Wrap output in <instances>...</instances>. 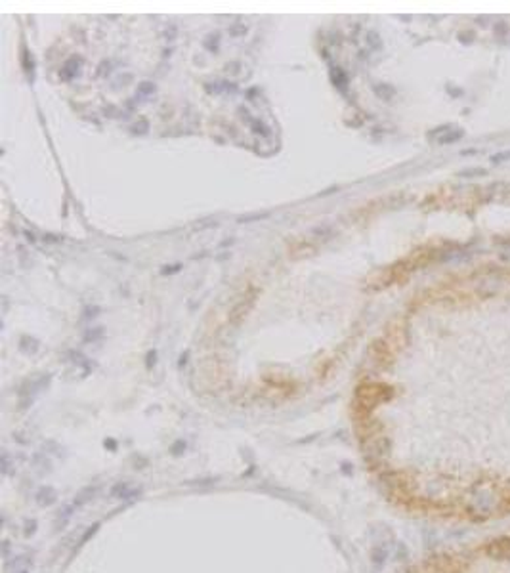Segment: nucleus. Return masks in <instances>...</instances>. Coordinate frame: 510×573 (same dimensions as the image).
I'll return each mask as SVG.
<instances>
[{"label": "nucleus", "instance_id": "obj_1", "mask_svg": "<svg viewBox=\"0 0 510 573\" xmlns=\"http://www.w3.org/2000/svg\"><path fill=\"white\" fill-rule=\"evenodd\" d=\"M506 497L508 495L501 491L497 484H480V486H474L472 493L468 495V508L474 514L489 516L493 514V510H499L504 505Z\"/></svg>", "mask_w": 510, "mask_h": 573}, {"label": "nucleus", "instance_id": "obj_2", "mask_svg": "<svg viewBox=\"0 0 510 573\" xmlns=\"http://www.w3.org/2000/svg\"><path fill=\"white\" fill-rule=\"evenodd\" d=\"M485 554L499 562H510V537H499L487 543Z\"/></svg>", "mask_w": 510, "mask_h": 573}, {"label": "nucleus", "instance_id": "obj_3", "mask_svg": "<svg viewBox=\"0 0 510 573\" xmlns=\"http://www.w3.org/2000/svg\"><path fill=\"white\" fill-rule=\"evenodd\" d=\"M464 136V132L461 128H453V130H447V132H445V134L442 136V138H440V140H438V143H440V145H445V143H453V142H457V140H461V138H463Z\"/></svg>", "mask_w": 510, "mask_h": 573}, {"label": "nucleus", "instance_id": "obj_4", "mask_svg": "<svg viewBox=\"0 0 510 573\" xmlns=\"http://www.w3.org/2000/svg\"><path fill=\"white\" fill-rule=\"evenodd\" d=\"M485 174H487V170L485 169H468V170L459 172V176H463V178H474V176H485Z\"/></svg>", "mask_w": 510, "mask_h": 573}, {"label": "nucleus", "instance_id": "obj_5", "mask_svg": "<svg viewBox=\"0 0 510 573\" xmlns=\"http://www.w3.org/2000/svg\"><path fill=\"white\" fill-rule=\"evenodd\" d=\"M503 161H510V149L501 151V153H495V155L491 157V162H495V164H499V162H503Z\"/></svg>", "mask_w": 510, "mask_h": 573}]
</instances>
